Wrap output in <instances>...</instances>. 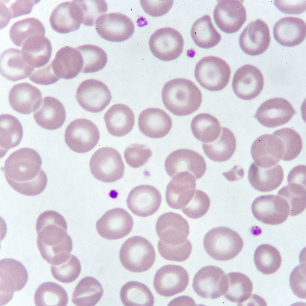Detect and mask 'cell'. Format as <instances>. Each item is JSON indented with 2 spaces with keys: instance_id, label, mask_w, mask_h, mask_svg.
<instances>
[{
  "instance_id": "cell-1",
  "label": "cell",
  "mask_w": 306,
  "mask_h": 306,
  "mask_svg": "<svg viewBox=\"0 0 306 306\" xmlns=\"http://www.w3.org/2000/svg\"><path fill=\"white\" fill-rule=\"evenodd\" d=\"M42 163L36 151L24 147L10 155L2 170L14 190L26 196H35L42 193L47 184L46 174L41 168Z\"/></svg>"
},
{
  "instance_id": "cell-2",
  "label": "cell",
  "mask_w": 306,
  "mask_h": 306,
  "mask_svg": "<svg viewBox=\"0 0 306 306\" xmlns=\"http://www.w3.org/2000/svg\"><path fill=\"white\" fill-rule=\"evenodd\" d=\"M166 108L178 116L190 115L197 111L202 100L201 91L191 81L176 78L166 82L162 91Z\"/></svg>"
},
{
  "instance_id": "cell-3",
  "label": "cell",
  "mask_w": 306,
  "mask_h": 306,
  "mask_svg": "<svg viewBox=\"0 0 306 306\" xmlns=\"http://www.w3.org/2000/svg\"><path fill=\"white\" fill-rule=\"evenodd\" d=\"M240 235L233 230L225 227L214 228L209 231L203 240L204 248L208 254L219 261L232 259L240 252L243 247Z\"/></svg>"
},
{
  "instance_id": "cell-4",
  "label": "cell",
  "mask_w": 306,
  "mask_h": 306,
  "mask_svg": "<svg viewBox=\"0 0 306 306\" xmlns=\"http://www.w3.org/2000/svg\"><path fill=\"white\" fill-rule=\"evenodd\" d=\"M119 258L123 266L133 272L140 273L149 270L154 264L156 253L152 244L139 235L131 237L122 245Z\"/></svg>"
},
{
  "instance_id": "cell-5",
  "label": "cell",
  "mask_w": 306,
  "mask_h": 306,
  "mask_svg": "<svg viewBox=\"0 0 306 306\" xmlns=\"http://www.w3.org/2000/svg\"><path fill=\"white\" fill-rule=\"evenodd\" d=\"M230 68L222 59L213 56L204 57L196 64L195 77L201 87L210 91L223 89L229 81Z\"/></svg>"
},
{
  "instance_id": "cell-6",
  "label": "cell",
  "mask_w": 306,
  "mask_h": 306,
  "mask_svg": "<svg viewBox=\"0 0 306 306\" xmlns=\"http://www.w3.org/2000/svg\"><path fill=\"white\" fill-rule=\"evenodd\" d=\"M91 172L97 179L105 183H112L123 176L125 167L119 152L110 147L100 148L91 158Z\"/></svg>"
},
{
  "instance_id": "cell-7",
  "label": "cell",
  "mask_w": 306,
  "mask_h": 306,
  "mask_svg": "<svg viewBox=\"0 0 306 306\" xmlns=\"http://www.w3.org/2000/svg\"><path fill=\"white\" fill-rule=\"evenodd\" d=\"M28 279L27 269L21 262L11 258L0 261V305L8 303L14 292L22 290Z\"/></svg>"
},
{
  "instance_id": "cell-8",
  "label": "cell",
  "mask_w": 306,
  "mask_h": 306,
  "mask_svg": "<svg viewBox=\"0 0 306 306\" xmlns=\"http://www.w3.org/2000/svg\"><path fill=\"white\" fill-rule=\"evenodd\" d=\"M100 133L96 126L85 119L75 120L68 126L65 140L68 146L73 151L80 153L88 152L98 143Z\"/></svg>"
},
{
  "instance_id": "cell-9",
  "label": "cell",
  "mask_w": 306,
  "mask_h": 306,
  "mask_svg": "<svg viewBox=\"0 0 306 306\" xmlns=\"http://www.w3.org/2000/svg\"><path fill=\"white\" fill-rule=\"evenodd\" d=\"M192 286L194 291L204 298H218L225 293L227 277L220 267L213 265L204 267L195 274Z\"/></svg>"
},
{
  "instance_id": "cell-10",
  "label": "cell",
  "mask_w": 306,
  "mask_h": 306,
  "mask_svg": "<svg viewBox=\"0 0 306 306\" xmlns=\"http://www.w3.org/2000/svg\"><path fill=\"white\" fill-rule=\"evenodd\" d=\"M149 45L155 57L163 61H169L175 59L181 54L184 40L177 30L164 27L157 30L151 35Z\"/></svg>"
},
{
  "instance_id": "cell-11",
  "label": "cell",
  "mask_w": 306,
  "mask_h": 306,
  "mask_svg": "<svg viewBox=\"0 0 306 306\" xmlns=\"http://www.w3.org/2000/svg\"><path fill=\"white\" fill-rule=\"evenodd\" d=\"M251 208L256 219L269 225H278L283 223L290 213L287 201L281 197L273 195L257 197L253 202Z\"/></svg>"
},
{
  "instance_id": "cell-12",
  "label": "cell",
  "mask_w": 306,
  "mask_h": 306,
  "mask_svg": "<svg viewBox=\"0 0 306 306\" xmlns=\"http://www.w3.org/2000/svg\"><path fill=\"white\" fill-rule=\"evenodd\" d=\"M95 30L102 39L113 42H121L131 38L134 30V24L127 16L120 13L104 14L95 24Z\"/></svg>"
},
{
  "instance_id": "cell-13",
  "label": "cell",
  "mask_w": 306,
  "mask_h": 306,
  "mask_svg": "<svg viewBox=\"0 0 306 306\" xmlns=\"http://www.w3.org/2000/svg\"><path fill=\"white\" fill-rule=\"evenodd\" d=\"M75 97L83 109L94 113L102 111L112 98L106 85L102 81L92 79L85 80L79 84Z\"/></svg>"
},
{
  "instance_id": "cell-14",
  "label": "cell",
  "mask_w": 306,
  "mask_h": 306,
  "mask_svg": "<svg viewBox=\"0 0 306 306\" xmlns=\"http://www.w3.org/2000/svg\"><path fill=\"white\" fill-rule=\"evenodd\" d=\"M164 166L167 174L171 177L178 173L186 171L192 173L196 180L202 177L206 167L201 155L187 149H178L171 153L166 159Z\"/></svg>"
},
{
  "instance_id": "cell-15",
  "label": "cell",
  "mask_w": 306,
  "mask_h": 306,
  "mask_svg": "<svg viewBox=\"0 0 306 306\" xmlns=\"http://www.w3.org/2000/svg\"><path fill=\"white\" fill-rule=\"evenodd\" d=\"M155 228L160 240L171 246L184 244L189 232L187 220L180 215L172 212L161 215L157 220Z\"/></svg>"
},
{
  "instance_id": "cell-16",
  "label": "cell",
  "mask_w": 306,
  "mask_h": 306,
  "mask_svg": "<svg viewBox=\"0 0 306 306\" xmlns=\"http://www.w3.org/2000/svg\"><path fill=\"white\" fill-rule=\"evenodd\" d=\"M189 281L188 274L183 267L179 265L167 264L157 271L153 283L158 294L169 297L184 291Z\"/></svg>"
},
{
  "instance_id": "cell-17",
  "label": "cell",
  "mask_w": 306,
  "mask_h": 306,
  "mask_svg": "<svg viewBox=\"0 0 306 306\" xmlns=\"http://www.w3.org/2000/svg\"><path fill=\"white\" fill-rule=\"evenodd\" d=\"M134 225L133 218L125 209L115 208L106 212L97 221L96 228L102 237L117 240L127 235Z\"/></svg>"
},
{
  "instance_id": "cell-18",
  "label": "cell",
  "mask_w": 306,
  "mask_h": 306,
  "mask_svg": "<svg viewBox=\"0 0 306 306\" xmlns=\"http://www.w3.org/2000/svg\"><path fill=\"white\" fill-rule=\"evenodd\" d=\"M213 18L223 32L232 33L238 31L245 22L246 11L241 1H218L213 12Z\"/></svg>"
},
{
  "instance_id": "cell-19",
  "label": "cell",
  "mask_w": 306,
  "mask_h": 306,
  "mask_svg": "<svg viewBox=\"0 0 306 306\" xmlns=\"http://www.w3.org/2000/svg\"><path fill=\"white\" fill-rule=\"evenodd\" d=\"M284 153L283 141L274 134H266L259 136L254 141L251 148L255 163L263 168L276 165L282 159Z\"/></svg>"
},
{
  "instance_id": "cell-20",
  "label": "cell",
  "mask_w": 306,
  "mask_h": 306,
  "mask_svg": "<svg viewBox=\"0 0 306 306\" xmlns=\"http://www.w3.org/2000/svg\"><path fill=\"white\" fill-rule=\"evenodd\" d=\"M264 82L260 71L254 65L246 64L241 67L235 72L232 87L238 97L248 100L259 94L263 88Z\"/></svg>"
},
{
  "instance_id": "cell-21",
  "label": "cell",
  "mask_w": 306,
  "mask_h": 306,
  "mask_svg": "<svg viewBox=\"0 0 306 306\" xmlns=\"http://www.w3.org/2000/svg\"><path fill=\"white\" fill-rule=\"evenodd\" d=\"M296 112L285 99L274 97L263 102L254 117L263 126L274 128L288 123Z\"/></svg>"
},
{
  "instance_id": "cell-22",
  "label": "cell",
  "mask_w": 306,
  "mask_h": 306,
  "mask_svg": "<svg viewBox=\"0 0 306 306\" xmlns=\"http://www.w3.org/2000/svg\"><path fill=\"white\" fill-rule=\"evenodd\" d=\"M162 199L161 195L156 188L150 185H141L131 190L126 203L133 213L145 217L152 215L158 210Z\"/></svg>"
},
{
  "instance_id": "cell-23",
  "label": "cell",
  "mask_w": 306,
  "mask_h": 306,
  "mask_svg": "<svg viewBox=\"0 0 306 306\" xmlns=\"http://www.w3.org/2000/svg\"><path fill=\"white\" fill-rule=\"evenodd\" d=\"M196 179L191 173L184 171L174 176L166 187L165 198L168 205L182 209L192 199L195 191Z\"/></svg>"
},
{
  "instance_id": "cell-24",
  "label": "cell",
  "mask_w": 306,
  "mask_h": 306,
  "mask_svg": "<svg viewBox=\"0 0 306 306\" xmlns=\"http://www.w3.org/2000/svg\"><path fill=\"white\" fill-rule=\"evenodd\" d=\"M269 28L260 19L250 22L240 35V47L246 54L255 56L262 54L268 48L270 42Z\"/></svg>"
},
{
  "instance_id": "cell-25",
  "label": "cell",
  "mask_w": 306,
  "mask_h": 306,
  "mask_svg": "<svg viewBox=\"0 0 306 306\" xmlns=\"http://www.w3.org/2000/svg\"><path fill=\"white\" fill-rule=\"evenodd\" d=\"M41 93L35 86L27 82L14 85L8 95L10 104L16 112L24 114L36 111L42 101Z\"/></svg>"
},
{
  "instance_id": "cell-26",
  "label": "cell",
  "mask_w": 306,
  "mask_h": 306,
  "mask_svg": "<svg viewBox=\"0 0 306 306\" xmlns=\"http://www.w3.org/2000/svg\"><path fill=\"white\" fill-rule=\"evenodd\" d=\"M140 131L152 138H160L170 131L172 121L170 116L163 110L157 108H149L143 111L138 118Z\"/></svg>"
},
{
  "instance_id": "cell-27",
  "label": "cell",
  "mask_w": 306,
  "mask_h": 306,
  "mask_svg": "<svg viewBox=\"0 0 306 306\" xmlns=\"http://www.w3.org/2000/svg\"><path fill=\"white\" fill-rule=\"evenodd\" d=\"M273 36L281 45L292 47L302 42L306 36V25L301 19L287 16L282 18L275 24L273 28Z\"/></svg>"
},
{
  "instance_id": "cell-28",
  "label": "cell",
  "mask_w": 306,
  "mask_h": 306,
  "mask_svg": "<svg viewBox=\"0 0 306 306\" xmlns=\"http://www.w3.org/2000/svg\"><path fill=\"white\" fill-rule=\"evenodd\" d=\"M55 74L59 78L68 79L75 78L82 71L83 58L76 48L66 46L59 49L51 63Z\"/></svg>"
},
{
  "instance_id": "cell-29",
  "label": "cell",
  "mask_w": 306,
  "mask_h": 306,
  "mask_svg": "<svg viewBox=\"0 0 306 306\" xmlns=\"http://www.w3.org/2000/svg\"><path fill=\"white\" fill-rule=\"evenodd\" d=\"M34 119L40 127L48 130L61 127L66 118L65 108L61 102L53 97H44L41 104L33 113Z\"/></svg>"
},
{
  "instance_id": "cell-30",
  "label": "cell",
  "mask_w": 306,
  "mask_h": 306,
  "mask_svg": "<svg viewBox=\"0 0 306 306\" xmlns=\"http://www.w3.org/2000/svg\"><path fill=\"white\" fill-rule=\"evenodd\" d=\"M34 69L26 62L21 51L19 49L9 48L1 55V74L10 81H16L29 77Z\"/></svg>"
},
{
  "instance_id": "cell-31",
  "label": "cell",
  "mask_w": 306,
  "mask_h": 306,
  "mask_svg": "<svg viewBox=\"0 0 306 306\" xmlns=\"http://www.w3.org/2000/svg\"><path fill=\"white\" fill-rule=\"evenodd\" d=\"M26 62L35 68L44 67L49 62L51 56L52 47L50 41L45 35H33L23 43L21 49Z\"/></svg>"
},
{
  "instance_id": "cell-32",
  "label": "cell",
  "mask_w": 306,
  "mask_h": 306,
  "mask_svg": "<svg viewBox=\"0 0 306 306\" xmlns=\"http://www.w3.org/2000/svg\"><path fill=\"white\" fill-rule=\"evenodd\" d=\"M248 179L251 186L260 192L272 191L281 183L284 177L282 167L279 164L271 168H263L255 162L250 166L248 172Z\"/></svg>"
},
{
  "instance_id": "cell-33",
  "label": "cell",
  "mask_w": 306,
  "mask_h": 306,
  "mask_svg": "<svg viewBox=\"0 0 306 306\" xmlns=\"http://www.w3.org/2000/svg\"><path fill=\"white\" fill-rule=\"evenodd\" d=\"M108 132L116 137L124 136L132 129L134 117L131 109L122 104L112 105L106 112L104 117Z\"/></svg>"
},
{
  "instance_id": "cell-34",
  "label": "cell",
  "mask_w": 306,
  "mask_h": 306,
  "mask_svg": "<svg viewBox=\"0 0 306 306\" xmlns=\"http://www.w3.org/2000/svg\"><path fill=\"white\" fill-rule=\"evenodd\" d=\"M202 145L205 154L209 159L215 162H223L228 160L233 155L236 142L233 132L229 128L223 127L218 139L211 143H203Z\"/></svg>"
},
{
  "instance_id": "cell-35",
  "label": "cell",
  "mask_w": 306,
  "mask_h": 306,
  "mask_svg": "<svg viewBox=\"0 0 306 306\" xmlns=\"http://www.w3.org/2000/svg\"><path fill=\"white\" fill-rule=\"evenodd\" d=\"M0 153L1 157L9 149L18 146L23 136V128L19 120L9 114L0 116Z\"/></svg>"
},
{
  "instance_id": "cell-36",
  "label": "cell",
  "mask_w": 306,
  "mask_h": 306,
  "mask_svg": "<svg viewBox=\"0 0 306 306\" xmlns=\"http://www.w3.org/2000/svg\"><path fill=\"white\" fill-rule=\"evenodd\" d=\"M103 292L102 287L97 280L86 276L82 279L75 287L72 301L78 306H94L100 300Z\"/></svg>"
},
{
  "instance_id": "cell-37",
  "label": "cell",
  "mask_w": 306,
  "mask_h": 306,
  "mask_svg": "<svg viewBox=\"0 0 306 306\" xmlns=\"http://www.w3.org/2000/svg\"><path fill=\"white\" fill-rule=\"evenodd\" d=\"M191 128L195 137L205 143L216 140L221 132V127L218 120L208 113H202L196 115L192 120Z\"/></svg>"
},
{
  "instance_id": "cell-38",
  "label": "cell",
  "mask_w": 306,
  "mask_h": 306,
  "mask_svg": "<svg viewBox=\"0 0 306 306\" xmlns=\"http://www.w3.org/2000/svg\"><path fill=\"white\" fill-rule=\"evenodd\" d=\"M226 275L227 287L224 296L232 302L243 304L251 296L253 289L251 281L246 275L240 272H232Z\"/></svg>"
},
{
  "instance_id": "cell-39",
  "label": "cell",
  "mask_w": 306,
  "mask_h": 306,
  "mask_svg": "<svg viewBox=\"0 0 306 306\" xmlns=\"http://www.w3.org/2000/svg\"><path fill=\"white\" fill-rule=\"evenodd\" d=\"M191 35L196 45L204 49L214 47L221 39V35L215 28L208 15L203 16L194 22L191 28Z\"/></svg>"
},
{
  "instance_id": "cell-40",
  "label": "cell",
  "mask_w": 306,
  "mask_h": 306,
  "mask_svg": "<svg viewBox=\"0 0 306 306\" xmlns=\"http://www.w3.org/2000/svg\"><path fill=\"white\" fill-rule=\"evenodd\" d=\"M120 297L126 306H152L154 303L153 295L148 287L136 281H129L124 284L120 290Z\"/></svg>"
},
{
  "instance_id": "cell-41",
  "label": "cell",
  "mask_w": 306,
  "mask_h": 306,
  "mask_svg": "<svg viewBox=\"0 0 306 306\" xmlns=\"http://www.w3.org/2000/svg\"><path fill=\"white\" fill-rule=\"evenodd\" d=\"M68 301L67 293L64 288L53 282L41 284L34 295V303L36 306H66Z\"/></svg>"
},
{
  "instance_id": "cell-42",
  "label": "cell",
  "mask_w": 306,
  "mask_h": 306,
  "mask_svg": "<svg viewBox=\"0 0 306 306\" xmlns=\"http://www.w3.org/2000/svg\"><path fill=\"white\" fill-rule=\"evenodd\" d=\"M49 21L52 28L55 31L66 34L75 31L81 24L75 19L71 7V1L62 3L53 10Z\"/></svg>"
},
{
  "instance_id": "cell-43",
  "label": "cell",
  "mask_w": 306,
  "mask_h": 306,
  "mask_svg": "<svg viewBox=\"0 0 306 306\" xmlns=\"http://www.w3.org/2000/svg\"><path fill=\"white\" fill-rule=\"evenodd\" d=\"M75 17L81 24L92 26L97 18L107 12V4L105 0H72Z\"/></svg>"
},
{
  "instance_id": "cell-44",
  "label": "cell",
  "mask_w": 306,
  "mask_h": 306,
  "mask_svg": "<svg viewBox=\"0 0 306 306\" xmlns=\"http://www.w3.org/2000/svg\"><path fill=\"white\" fill-rule=\"evenodd\" d=\"M254 261L259 271L264 274L270 275L275 273L279 268L281 258L276 247L269 244H263L255 249Z\"/></svg>"
},
{
  "instance_id": "cell-45",
  "label": "cell",
  "mask_w": 306,
  "mask_h": 306,
  "mask_svg": "<svg viewBox=\"0 0 306 306\" xmlns=\"http://www.w3.org/2000/svg\"><path fill=\"white\" fill-rule=\"evenodd\" d=\"M45 27L41 21L31 17L14 23L10 29L9 35L13 42L16 46L21 47L30 36L36 34L45 36Z\"/></svg>"
},
{
  "instance_id": "cell-46",
  "label": "cell",
  "mask_w": 306,
  "mask_h": 306,
  "mask_svg": "<svg viewBox=\"0 0 306 306\" xmlns=\"http://www.w3.org/2000/svg\"><path fill=\"white\" fill-rule=\"evenodd\" d=\"M76 48L80 51L83 58L82 73L96 72L106 65L108 61L107 55L100 47L94 45L86 44L79 46Z\"/></svg>"
},
{
  "instance_id": "cell-47",
  "label": "cell",
  "mask_w": 306,
  "mask_h": 306,
  "mask_svg": "<svg viewBox=\"0 0 306 306\" xmlns=\"http://www.w3.org/2000/svg\"><path fill=\"white\" fill-rule=\"evenodd\" d=\"M305 186L296 183H291L283 187L277 195L284 198L288 203L289 215H297L305 209L306 206Z\"/></svg>"
},
{
  "instance_id": "cell-48",
  "label": "cell",
  "mask_w": 306,
  "mask_h": 306,
  "mask_svg": "<svg viewBox=\"0 0 306 306\" xmlns=\"http://www.w3.org/2000/svg\"><path fill=\"white\" fill-rule=\"evenodd\" d=\"M273 134L279 137L284 144L283 160L290 161L299 155L302 148L303 142L301 136L296 131L290 128H284L275 131Z\"/></svg>"
},
{
  "instance_id": "cell-49",
  "label": "cell",
  "mask_w": 306,
  "mask_h": 306,
  "mask_svg": "<svg viewBox=\"0 0 306 306\" xmlns=\"http://www.w3.org/2000/svg\"><path fill=\"white\" fill-rule=\"evenodd\" d=\"M81 270L80 262L74 255L70 254L65 261L56 265L51 264V271L53 277L63 283L71 282L79 276Z\"/></svg>"
},
{
  "instance_id": "cell-50",
  "label": "cell",
  "mask_w": 306,
  "mask_h": 306,
  "mask_svg": "<svg viewBox=\"0 0 306 306\" xmlns=\"http://www.w3.org/2000/svg\"><path fill=\"white\" fill-rule=\"evenodd\" d=\"M210 201L204 192L196 190L190 201L181 211L188 217L192 219L199 218L205 215L210 207Z\"/></svg>"
},
{
  "instance_id": "cell-51",
  "label": "cell",
  "mask_w": 306,
  "mask_h": 306,
  "mask_svg": "<svg viewBox=\"0 0 306 306\" xmlns=\"http://www.w3.org/2000/svg\"><path fill=\"white\" fill-rule=\"evenodd\" d=\"M157 246L160 254L163 258L178 262L183 261L187 259L192 250V244L188 239L184 244L176 246L168 245L159 240Z\"/></svg>"
},
{
  "instance_id": "cell-52",
  "label": "cell",
  "mask_w": 306,
  "mask_h": 306,
  "mask_svg": "<svg viewBox=\"0 0 306 306\" xmlns=\"http://www.w3.org/2000/svg\"><path fill=\"white\" fill-rule=\"evenodd\" d=\"M152 155L150 149L146 145L132 144L125 149L124 157L127 164L133 168H137L144 165Z\"/></svg>"
},
{
  "instance_id": "cell-53",
  "label": "cell",
  "mask_w": 306,
  "mask_h": 306,
  "mask_svg": "<svg viewBox=\"0 0 306 306\" xmlns=\"http://www.w3.org/2000/svg\"><path fill=\"white\" fill-rule=\"evenodd\" d=\"M290 287L298 297L306 299V265L301 264L292 270L290 276Z\"/></svg>"
},
{
  "instance_id": "cell-54",
  "label": "cell",
  "mask_w": 306,
  "mask_h": 306,
  "mask_svg": "<svg viewBox=\"0 0 306 306\" xmlns=\"http://www.w3.org/2000/svg\"><path fill=\"white\" fill-rule=\"evenodd\" d=\"M141 5L144 11L153 17H159L166 14L172 8L173 1L140 0Z\"/></svg>"
},
{
  "instance_id": "cell-55",
  "label": "cell",
  "mask_w": 306,
  "mask_h": 306,
  "mask_svg": "<svg viewBox=\"0 0 306 306\" xmlns=\"http://www.w3.org/2000/svg\"><path fill=\"white\" fill-rule=\"evenodd\" d=\"M29 79L37 84L48 85L56 83L60 78L55 74L51 64L50 63L46 66L34 70Z\"/></svg>"
},
{
  "instance_id": "cell-56",
  "label": "cell",
  "mask_w": 306,
  "mask_h": 306,
  "mask_svg": "<svg viewBox=\"0 0 306 306\" xmlns=\"http://www.w3.org/2000/svg\"><path fill=\"white\" fill-rule=\"evenodd\" d=\"M16 2L11 3L9 5V12L7 15L9 20L10 19L21 16L29 14L31 11L34 5L38 2V1L27 0L16 1Z\"/></svg>"
},
{
  "instance_id": "cell-57",
  "label": "cell",
  "mask_w": 306,
  "mask_h": 306,
  "mask_svg": "<svg viewBox=\"0 0 306 306\" xmlns=\"http://www.w3.org/2000/svg\"><path fill=\"white\" fill-rule=\"evenodd\" d=\"M306 166L298 165L293 168L287 177L288 183H296L305 186Z\"/></svg>"
},
{
  "instance_id": "cell-58",
  "label": "cell",
  "mask_w": 306,
  "mask_h": 306,
  "mask_svg": "<svg viewBox=\"0 0 306 306\" xmlns=\"http://www.w3.org/2000/svg\"><path fill=\"white\" fill-rule=\"evenodd\" d=\"M274 1V3L276 6H279L290 7L283 12V13L288 14H299L303 12L306 9L305 6H304L303 2H299L290 3L287 2V1Z\"/></svg>"
},
{
  "instance_id": "cell-59",
  "label": "cell",
  "mask_w": 306,
  "mask_h": 306,
  "mask_svg": "<svg viewBox=\"0 0 306 306\" xmlns=\"http://www.w3.org/2000/svg\"><path fill=\"white\" fill-rule=\"evenodd\" d=\"M222 174L227 180L233 181L242 179L244 176V172L242 168L235 165L230 171L223 172Z\"/></svg>"
}]
</instances>
